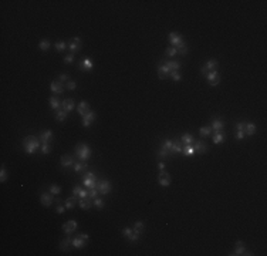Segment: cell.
Segmentation results:
<instances>
[{"instance_id":"obj_1","label":"cell","mask_w":267,"mask_h":256,"mask_svg":"<svg viewBox=\"0 0 267 256\" xmlns=\"http://www.w3.org/2000/svg\"><path fill=\"white\" fill-rule=\"evenodd\" d=\"M23 145H24V149H26L27 154H34L36 149L38 148V145H40V141L34 135H29V137H26L23 139Z\"/></svg>"},{"instance_id":"obj_2","label":"cell","mask_w":267,"mask_h":256,"mask_svg":"<svg viewBox=\"0 0 267 256\" xmlns=\"http://www.w3.org/2000/svg\"><path fill=\"white\" fill-rule=\"evenodd\" d=\"M75 154H77V157L80 158V161L85 162L91 157V148L85 144H80V145L75 147Z\"/></svg>"},{"instance_id":"obj_3","label":"cell","mask_w":267,"mask_h":256,"mask_svg":"<svg viewBox=\"0 0 267 256\" xmlns=\"http://www.w3.org/2000/svg\"><path fill=\"white\" fill-rule=\"evenodd\" d=\"M84 185L87 186L88 189H93V188H97V179H95V175L94 172H87L85 176H84Z\"/></svg>"},{"instance_id":"obj_4","label":"cell","mask_w":267,"mask_h":256,"mask_svg":"<svg viewBox=\"0 0 267 256\" xmlns=\"http://www.w3.org/2000/svg\"><path fill=\"white\" fill-rule=\"evenodd\" d=\"M216 68H217V60H215L213 58V60L207 61L203 67L200 68V71H202V74L203 75H206L207 73H210V71H216Z\"/></svg>"},{"instance_id":"obj_5","label":"cell","mask_w":267,"mask_h":256,"mask_svg":"<svg viewBox=\"0 0 267 256\" xmlns=\"http://www.w3.org/2000/svg\"><path fill=\"white\" fill-rule=\"evenodd\" d=\"M206 78H207V81H209V84H210L212 87H216V85L220 83V75H219L217 71H210V73H207Z\"/></svg>"},{"instance_id":"obj_6","label":"cell","mask_w":267,"mask_h":256,"mask_svg":"<svg viewBox=\"0 0 267 256\" xmlns=\"http://www.w3.org/2000/svg\"><path fill=\"white\" fill-rule=\"evenodd\" d=\"M97 188H98V192H101L102 195H107L108 192L111 191V184L107 181V179H102L97 184Z\"/></svg>"},{"instance_id":"obj_7","label":"cell","mask_w":267,"mask_h":256,"mask_svg":"<svg viewBox=\"0 0 267 256\" xmlns=\"http://www.w3.org/2000/svg\"><path fill=\"white\" fill-rule=\"evenodd\" d=\"M232 255H236V256H240V255H251V253H249L246 250V248H244V243L242 242V240H237L236 242V248H234V252L232 253Z\"/></svg>"},{"instance_id":"obj_8","label":"cell","mask_w":267,"mask_h":256,"mask_svg":"<svg viewBox=\"0 0 267 256\" xmlns=\"http://www.w3.org/2000/svg\"><path fill=\"white\" fill-rule=\"evenodd\" d=\"M68 48H70V51L73 54L78 53V51H80V48H81V39L80 37H74L73 41L68 44Z\"/></svg>"},{"instance_id":"obj_9","label":"cell","mask_w":267,"mask_h":256,"mask_svg":"<svg viewBox=\"0 0 267 256\" xmlns=\"http://www.w3.org/2000/svg\"><path fill=\"white\" fill-rule=\"evenodd\" d=\"M169 41L172 43V47H178L180 43H182V36H180L179 33H175V31H172V33H169Z\"/></svg>"},{"instance_id":"obj_10","label":"cell","mask_w":267,"mask_h":256,"mask_svg":"<svg viewBox=\"0 0 267 256\" xmlns=\"http://www.w3.org/2000/svg\"><path fill=\"white\" fill-rule=\"evenodd\" d=\"M158 181H159V185H162V186H169V184H170V176H169V174L168 172H165L164 169L161 171V174H159V178H158Z\"/></svg>"},{"instance_id":"obj_11","label":"cell","mask_w":267,"mask_h":256,"mask_svg":"<svg viewBox=\"0 0 267 256\" xmlns=\"http://www.w3.org/2000/svg\"><path fill=\"white\" fill-rule=\"evenodd\" d=\"M63 231L67 233V235H71L74 231H77V222H75V221H68L67 223L63 225Z\"/></svg>"},{"instance_id":"obj_12","label":"cell","mask_w":267,"mask_h":256,"mask_svg":"<svg viewBox=\"0 0 267 256\" xmlns=\"http://www.w3.org/2000/svg\"><path fill=\"white\" fill-rule=\"evenodd\" d=\"M94 120H95V112H94V111H88L87 114L83 117V125H84V127H90L91 122H93Z\"/></svg>"},{"instance_id":"obj_13","label":"cell","mask_w":267,"mask_h":256,"mask_svg":"<svg viewBox=\"0 0 267 256\" xmlns=\"http://www.w3.org/2000/svg\"><path fill=\"white\" fill-rule=\"evenodd\" d=\"M74 105H75V103H74L73 98H66L63 103H61V108H63L64 111H71V110H74Z\"/></svg>"},{"instance_id":"obj_14","label":"cell","mask_w":267,"mask_h":256,"mask_svg":"<svg viewBox=\"0 0 267 256\" xmlns=\"http://www.w3.org/2000/svg\"><path fill=\"white\" fill-rule=\"evenodd\" d=\"M80 70L81 71H90L93 70V60L90 57H85L83 60V63L80 64Z\"/></svg>"},{"instance_id":"obj_15","label":"cell","mask_w":267,"mask_h":256,"mask_svg":"<svg viewBox=\"0 0 267 256\" xmlns=\"http://www.w3.org/2000/svg\"><path fill=\"white\" fill-rule=\"evenodd\" d=\"M169 68L166 67V64L162 63L159 64V67H158V75H159V78H166L168 75H169Z\"/></svg>"},{"instance_id":"obj_16","label":"cell","mask_w":267,"mask_h":256,"mask_svg":"<svg viewBox=\"0 0 267 256\" xmlns=\"http://www.w3.org/2000/svg\"><path fill=\"white\" fill-rule=\"evenodd\" d=\"M193 148H195V152L205 154V152L207 151V145H206V142H203V141H196L193 145Z\"/></svg>"},{"instance_id":"obj_17","label":"cell","mask_w":267,"mask_h":256,"mask_svg":"<svg viewBox=\"0 0 267 256\" xmlns=\"http://www.w3.org/2000/svg\"><path fill=\"white\" fill-rule=\"evenodd\" d=\"M77 111H78V114H80L81 117H84V115L90 111V105H88V103L87 101H81L80 105H78V108H77Z\"/></svg>"},{"instance_id":"obj_18","label":"cell","mask_w":267,"mask_h":256,"mask_svg":"<svg viewBox=\"0 0 267 256\" xmlns=\"http://www.w3.org/2000/svg\"><path fill=\"white\" fill-rule=\"evenodd\" d=\"M40 201L44 206H50L51 203H53V194H43Z\"/></svg>"},{"instance_id":"obj_19","label":"cell","mask_w":267,"mask_h":256,"mask_svg":"<svg viewBox=\"0 0 267 256\" xmlns=\"http://www.w3.org/2000/svg\"><path fill=\"white\" fill-rule=\"evenodd\" d=\"M51 91L56 93V94H61V93L64 91L63 84H61L60 81H53V83H51Z\"/></svg>"},{"instance_id":"obj_20","label":"cell","mask_w":267,"mask_h":256,"mask_svg":"<svg viewBox=\"0 0 267 256\" xmlns=\"http://www.w3.org/2000/svg\"><path fill=\"white\" fill-rule=\"evenodd\" d=\"M73 194H74V196H80V199L87 198V196H88V191H87V189H81V188H78V186H75V188L73 189Z\"/></svg>"},{"instance_id":"obj_21","label":"cell","mask_w":267,"mask_h":256,"mask_svg":"<svg viewBox=\"0 0 267 256\" xmlns=\"http://www.w3.org/2000/svg\"><path fill=\"white\" fill-rule=\"evenodd\" d=\"M74 159L73 157H70V155H63L61 157V167H71L74 165Z\"/></svg>"},{"instance_id":"obj_22","label":"cell","mask_w":267,"mask_h":256,"mask_svg":"<svg viewBox=\"0 0 267 256\" xmlns=\"http://www.w3.org/2000/svg\"><path fill=\"white\" fill-rule=\"evenodd\" d=\"M210 127H212V128H213L215 131H216V132H217V131H220L222 128H223V127H224V122H223V121H222L220 118H215L213 121H212V125H210Z\"/></svg>"},{"instance_id":"obj_23","label":"cell","mask_w":267,"mask_h":256,"mask_svg":"<svg viewBox=\"0 0 267 256\" xmlns=\"http://www.w3.org/2000/svg\"><path fill=\"white\" fill-rule=\"evenodd\" d=\"M70 245H73V239H71L70 236H67L66 239L61 240V243H60V249H61V250H68Z\"/></svg>"},{"instance_id":"obj_24","label":"cell","mask_w":267,"mask_h":256,"mask_svg":"<svg viewBox=\"0 0 267 256\" xmlns=\"http://www.w3.org/2000/svg\"><path fill=\"white\" fill-rule=\"evenodd\" d=\"M40 139L43 142H50L51 139H53V132L50 131V130H47V131H44V132H41V135H40Z\"/></svg>"},{"instance_id":"obj_25","label":"cell","mask_w":267,"mask_h":256,"mask_svg":"<svg viewBox=\"0 0 267 256\" xmlns=\"http://www.w3.org/2000/svg\"><path fill=\"white\" fill-rule=\"evenodd\" d=\"M73 246L74 248H77V249H81V248L85 246V240H84L83 238H80V236H77V238H74L73 239Z\"/></svg>"},{"instance_id":"obj_26","label":"cell","mask_w":267,"mask_h":256,"mask_svg":"<svg viewBox=\"0 0 267 256\" xmlns=\"http://www.w3.org/2000/svg\"><path fill=\"white\" fill-rule=\"evenodd\" d=\"M78 205H80L81 209H85V211H87V209L91 208V199L88 198V196H87V198L80 199V203H78Z\"/></svg>"},{"instance_id":"obj_27","label":"cell","mask_w":267,"mask_h":256,"mask_svg":"<svg viewBox=\"0 0 267 256\" xmlns=\"http://www.w3.org/2000/svg\"><path fill=\"white\" fill-rule=\"evenodd\" d=\"M179 152H182V145L179 141H174L170 147V154H179Z\"/></svg>"},{"instance_id":"obj_28","label":"cell","mask_w":267,"mask_h":256,"mask_svg":"<svg viewBox=\"0 0 267 256\" xmlns=\"http://www.w3.org/2000/svg\"><path fill=\"white\" fill-rule=\"evenodd\" d=\"M156 155H158V158H161V161H164L165 158H168L170 155V151H168V149H165L164 147H161L159 151H156Z\"/></svg>"},{"instance_id":"obj_29","label":"cell","mask_w":267,"mask_h":256,"mask_svg":"<svg viewBox=\"0 0 267 256\" xmlns=\"http://www.w3.org/2000/svg\"><path fill=\"white\" fill-rule=\"evenodd\" d=\"M165 64L169 68V71H178L180 68V63H178V61H166Z\"/></svg>"},{"instance_id":"obj_30","label":"cell","mask_w":267,"mask_h":256,"mask_svg":"<svg viewBox=\"0 0 267 256\" xmlns=\"http://www.w3.org/2000/svg\"><path fill=\"white\" fill-rule=\"evenodd\" d=\"M224 138H226V135H224L223 132L217 131L216 134L213 135V142H215V144H222V142L224 141Z\"/></svg>"},{"instance_id":"obj_31","label":"cell","mask_w":267,"mask_h":256,"mask_svg":"<svg viewBox=\"0 0 267 256\" xmlns=\"http://www.w3.org/2000/svg\"><path fill=\"white\" fill-rule=\"evenodd\" d=\"M182 152H183V155H186V157H192V155L195 154L193 145H192V144L185 145V148H182Z\"/></svg>"},{"instance_id":"obj_32","label":"cell","mask_w":267,"mask_h":256,"mask_svg":"<svg viewBox=\"0 0 267 256\" xmlns=\"http://www.w3.org/2000/svg\"><path fill=\"white\" fill-rule=\"evenodd\" d=\"M254 132H256V125L251 124V122H249V124L246 122V127H244V134H247V135H253Z\"/></svg>"},{"instance_id":"obj_33","label":"cell","mask_w":267,"mask_h":256,"mask_svg":"<svg viewBox=\"0 0 267 256\" xmlns=\"http://www.w3.org/2000/svg\"><path fill=\"white\" fill-rule=\"evenodd\" d=\"M74 171L75 172H81V171H84V169H87V164L85 162H74Z\"/></svg>"},{"instance_id":"obj_34","label":"cell","mask_w":267,"mask_h":256,"mask_svg":"<svg viewBox=\"0 0 267 256\" xmlns=\"http://www.w3.org/2000/svg\"><path fill=\"white\" fill-rule=\"evenodd\" d=\"M178 50V53L179 54H182V56H185V54L188 53V44L185 43V41H182V43L179 44V46H178V47H175Z\"/></svg>"},{"instance_id":"obj_35","label":"cell","mask_w":267,"mask_h":256,"mask_svg":"<svg viewBox=\"0 0 267 256\" xmlns=\"http://www.w3.org/2000/svg\"><path fill=\"white\" fill-rule=\"evenodd\" d=\"M60 105H61V103L58 101V98L57 97L50 98V107L53 108V110H60Z\"/></svg>"},{"instance_id":"obj_36","label":"cell","mask_w":267,"mask_h":256,"mask_svg":"<svg viewBox=\"0 0 267 256\" xmlns=\"http://www.w3.org/2000/svg\"><path fill=\"white\" fill-rule=\"evenodd\" d=\"M75 203H77V198H75V196H71V198H68L66 201V208L67 209H73L74 206H75Z\"/></svg>"},{"instance_id":"obj_37","label":"cell","mask_w":267,"mask_h":256,"mask_svg":"<svg viewBox=\"0 0 267 256\" xmlns=\"http://www.w3.org/2000/svg\"><path fill=\"white\" fill-rule=\"evenodd\" d=\"M56 118L58 120V121H64L67 118V111H64L63 108H60V110H57V114H56Z\"/></svg>"},{"instance_id":"obj_38","label":"cell","mask_w":267,"mask_h":256,"mask_svg":"<svg viewBox=\"0 0 267 256\" xmlns=\"http://www.w3.org/2000/svg\"><path fill=\"white\" fill-rule=\"evenodd\" d=\"M180 139L185 142V145H189V144H192V142H193L195 138H193V135H192V134H183Z\"/></svg>"},{"instance_id":"obj_39","label":"cell","mask_w":267,"mask_h":256,"mask_svg":"<svg viewBox=\"0 0 267 256\" xmlns=\"http://www.w3.org/2000/svg\"><path fill=\"white\" fill-rule=\"evenodd\" d=\"M144 229H145L144 222H135V225H134V231H135V232L141 235V232H142Z\"/></svg>"},{"instance_id":"obj_40","label":"cell","mask_w":267,"mask_h":256,"mask_svg":"<svg viewBox=\"0 0 267 256\" xmlns=\"http://www.w3.org/2000/svg\"><path fill=\"white\" fill-rule=\"evenodd\" d=\"M212 131H213V128L212 127H202L200 128V134L203 135V137H209V135L212 134Z\"/></svg>"},{"instance_id":"obj_41","label":"cell","mask_w":267,"mask_h":256,"mask_svg":"<svg viewBox=\"0 0 267 256\" xmlns=\"http://www.w3.org/2000/svg\"><path fill=\"white\" fill-rule=\"evenodd\" d=\"M50 46H51V44H50V41H48V40H41L40 44H38V47H40L43 51L48 50V48H50Z\"/></svg>"},{"instance_id":"obj_42","label":"cell","mask_w":267,"mask_h":256,"mask_svg":"<svg viewBox=\"0 0 267 256\" xmlns=\"http://www.w3.org/2000/svg\"><path fill=\"white\" fill-rule=\"evenodd\" d=\"M51 147H50V142H43V145H41V154L47 155L48 152H50Z\"/></svg>"},{"instance_id":"obj_43","label":"cell","mask_w":267,"mask_h":256,"mask_svg":"<svg viewBox=\"0 0 267 256\" xmlns=\"http://www.w3.org/2000/svg\"><path fill=\"white\" fill-rule=\"evenodd\" d=\"M97 196H98V188L88 189V198H90V199H95Z\"/></svg>"},{"instance_id":"obj_44","label":"cell","mask_w":267,"mask_h":256,"mask_svg":"<svg viewBox=\"0 0 267 256\" xmlns=\"http://www.w3.org/2000/svg\"><path fill=\"white\" fill-rule=\"evenodd\" d=\"M176 54H178V50L175 47H172V46H170V47L166 48V56H168V57H174V56H176Z\"/></svg>"},{"instance_id":"obj_45","label":"cell","mask_w":267,"mask_h":256,"mask_svg":"<svg viewBox=\"0 0 267 256\" xmlns=\"http://www.w3.org/2000/svg\"><path fill=\"white\" fill-rule=\"evenodd\" d=\"M169 75L174 78V81H180V80H182V75H180L179 71H170Z\"/></svg>"},{"instance_id":"obj_46","label":"cell","mask_w":267,"mask_h":256,"mask_svg":"<svg viewBox=\"0 0 267 256\" xmlns=\"http://www.w3.org/2000/svg\"><path fill=\"white\" fill-rule=\"evenodd\" d=\"M56 48L58 51H64L67 48V43L66 41H58V43H56Z\"/></svg>"},{"instance_id":"obj_47","label":"cell","mask_w":267,"mask_h":256,"mask_svg":"<svg viewBox=\"0 0 267 256\" xmlns=\"http://www.w3.org/2000/svg\"><path fill=\"white\" fill-rule=\"evenodd\" d=\"M61 192V189H60V186L58 185H51L50 186V194H53V195H58Z\"/></svg>"},{"instance_id":"obj_48","label":"cell","mask_w":267,"mask_h":256,"mask_svg":"<svg viewBox=\"0 0 267 256\" xmlns=\"http://www.w3.org/2000/svg\"><path fill=\"white\" fill-rule=\"evenodd\" d=\"M6 179H7L6 168H4V167H2V169H0V181H2V182H6Z\"/></svg>"},{"instance_id":"obj_49","label":"cell","mask_w":267,"mask_h":256,"mask_svg":"<svg viewBox=\"0 0 267 256\" xmlns=\"http://www.w3.org/2000/svg\"><path fill=\"white\" fill-rule=\"evenodd\" d=\"M138 238H139V233H137L135 231H134V232L131 233L129 236H128V239H129V242H137Z\"/></svg>"},{"instance_id":"obj_50","label":"cell","mask_w":267,"mask_h":256,"mask_svg":"<svg viewBox=\"0 0 267 256\" xmlns=\"http://www.w3.org/2000/svg\"><path fill=\"white\" fill-rule=\"evenodd\" d=\"M74 61V54L70 53V54H67L66 57H64V63L66 64H71Z\"/></svg>"},{"instance_id":"obj_51","label":"cell","mask_w":267,"mask_h":256,"mask_svg":"<svg viewBox=\"0 0 267 256\" xmlns=\"http://www.w3.org/2000/svg\"><path fill=\"white\" fill-rule=\"evenodd\" d=\"M94 203H95V206H97L98 209H102L104 208V201L101 198H95V199H94Z\"/></svg>"},{"instance_id":"obj_52","label":"cell","mask_w":267,"mask_h":256,"mask_svg":"<svg viewBox=\"0 0 267 256\" xmlns=\"http://www.w3.org/2000/svg\"><path fill=\"white\" fill-rule=\"evenodd\" d=\"M67 88L68 90H75V87H77V84H75V81H73V80H70V81H67Z\"/></svg>"},{"instance_id":"obj_53","label":"cell","mask_w":267,"mask_h":256,"mask_svg":"<svg viewBox=\"0 0 267 256\" xmlns=\"http://www.w3.org/2000/svg\"><path fill=\"white\" fill-rule=\"evenodd\" d=\"M132 232H134L132 228H124V229H122V235H124V236H127V238H128V236H129Z\"/></svg>"},{"instance_id":"obj_54","label":"cell","mask_w":267,"mask_h":256,"mask_svg":"<svg viewBox=\"0 0 267 256\" xmlns=\"http://www.w3.org/2000/svg\"><path fill=\"white\" fill-rule=\"evenodd\" d=\"M244 127H246V122H237V124H236V130H237V131H244Z\"/></svg>"},{"instance_id":"obj_55","label":"cell","mask_w":267,"mask_h":256,"mask_svg":"<svg viewBox=\"0 0 267 256\" xmlns=\"http://www.w3.org/2000/svg\"><path fill=\"white\" fill-rule=\"evenodd\" d=\"M66 81H70V77H68V74H61V75H60V83H66Z\"/></svg>"},{"instance_id":"obj_56","label":"cell","mask_w":267,"mask_h":256,"mask_svg":"<svg viewBox=\"0 0 267 256\" xmlns=\"http://www.w3.org/2000/svg\"><path fill=\"white\" fill-rule=\"evenodd\" d=\"M244 135H246V134H244V131H237V137H236V138L237 139H243Z\"/></svg>"},{"instance_id":"obj_57","label":"cell","mask_w":267,"mask_h":256,"mask_svg":"<svg viewBox=\"0 0 267 256\" xmlns=\"http://www.w3.org/2000/svg\"><path fill=\"white\" fill-rule=\"evenodd\" d=\"M66 209H67L66 206H63V205H58V206H57V212H58V213H63L64 211H66Z\"/></svg>"},{"instance_id":"obj_58","label":"cell","mask_w":267,"mask_h":256,"mask_svg":"<svg viewBox=\"0 0 267 256\" xmlns=\"http://www.w3.org/2000/svg\"><path fill=\"white\" fill-rule=\"evenodd\" d=\"M158 167H159V169H161V171H162V169L165 168V164H164V161H161L159 164H158Z\"/></svg>"},{"instance_id":"obj_59","label":"cell","mask_w":267,"mask_h":256,"mask_svg":"<svg viewBox=\"0 0 267 256\" xmlns=\"http://www.w3.org/2000/svg\"><path fill=\"white\" fill-rule=\"evenodd\" d=\"M80 238H83L84 240H88V235H85V233H81V235H78Z\"/></svg>"}]
</instances>
